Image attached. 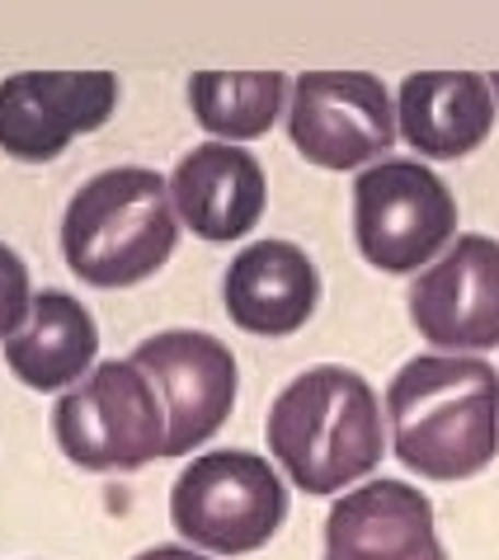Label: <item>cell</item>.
<instances>
[{
	"mask_svg": "<svg viewBox=\"0 0 499 560\" xmlns=\"http://www.w3.org/2000/svg\"><path fill=\"white\" fill-rule=\"evenodd\" d=\"M392 453L425 480H466L499 453V372L472 353L410 358L386 386Z\"/></svg>",
	"mask_w": 499,
	"mask_h": 560,
	"instance_id": "1",
	"label": "cell"
},
{
	"mask_svg": "<svg viewBox=\"0 0 499 560\" xmlns=\"http://www.w3.org/2000/svg\"><path fill=\"white\" fill-rule=\"evenodd\" d=\"M274 462L306 494H335L378 471L386 429L378 392L353 368L321 363L274 396L264 424Z\"/></svg>",
	"mask_w": 499,
	"mask_h": 560,
	"instance_id": "2",
	"label": "cell"
},
{
	"mask_svg": "<svg viewBox=\"0 0 499 560\" xmlns=\"http://www.w3.org/2000/svg\"><path fill=\"white\" fill-rule=\"evenodd\" d=\"M179 245L170 184L142 165L100 170L61 212V259L90 288H132L161 273Z\"/></svg>",
	"mask_w": 499,
	"mask_h": 560,
	"instance_id": "3",
	"label": "cell"
},
{
	"mask_svg": "<svg viewBox=\"0 0 499 560\" xmlns=\"http://www.w3.org/2000/svg\"><path fill=\"white\" fill-rule=\"evenodd\" d=\"M170 523L208 556L259 551L288 523V486L259 453H198L170 490Z\"/></svg>",
	"mask_w": 499,
	"mask_h": 560,
	"instance_id": "4",
	"label": "cell"
},
{
	"mask_svg": "<svg viewBox=\"0 0 499 560\" xmlns=\"http://www.w3.org/2000/svg\"><path fill=\"white\" fill-rule=\"evenodd\" d=\"M53 439L85 471H142L165 457V406L132 358H104L57 396Z\"/></svg>",
	"mask_w": 499,
	"mask_h": 560,
	"instance_id": "5",
	"label": "cell"
},
{
	"mask_svg": "<svg viewBox=\"0 0 499 560\" xmlns=\"http://www.w3.org/2000/svg\"><path fill=\"white\" fill-rule=\"evenodd\" d=\"M457 236V198L425 161L368 165L353 179V241L372 269L415 273Z\"/></svg>",
	"mask_w": 499,
	"mask_h": 560,
	"instance_id": "6",
	"label": "cell"
},
{
	"mask_svg": "<svg viewBox=\"0 0 499 560\" xmlns=\"http://www.w3.org/2000/svg\"><path fill=\"white\" fill-rule=\"evenodd\" d=\"M288 137L311 165L358 170L396 142V100L368 71H306L288 95Z\"/></svg>",
	"mask_w": 499,
	"mask_h": 560,
	"instance_id": "7",
	"label": "cell"
},
{
	"mask_svg": "<svg viewBox=\"0 0 499 560\" xmlns=\"http://www.w3.org/2000/svg\"><path fill=\"white\" fill-rule=\"evenodd\" d=\"M165 406V457L202 447L236 406V353L202 330H161L132 349Z\"/></svg>",
	"mask_w": 499,
	"mask_h": 560,
	"instance_id": "8",
	"label": "cell"
},
{
	"mask_svg": "<svg viewBox=\"0 0 499 560\" xmlns=\"http://www.w3.org/2000/svg\"><path fill=\"white\" fill-rule=\"evenodd\" d=\"M118 108L108 71H20L0 81V151L24 165L57 161L81 132H95Z\"/></svg>",
	"mask_w": 499,
	"mask_h": 560,
	"instance_id": "9",
	"label": "cell"
},
{
	"mask_svg": "<svg viewBox=\"0 0 499 560\" xmlns=\"http://www.w3.org/2000/svg\"><path fill=\"white\" fill-rule=\"evenodd\" d=\"M410 320L443 353L499 349V241H448L410 283Z\"/></svg>",
	"mask_w": 499,
	"mask_h": 560,
	"instance_id": "10",
	"label": "cell"
},
{
	"mask_svg": "<svg viewBox=\"0 0 499 560\" xmlns=\"http://www.w3.org/2000/svg\"><path fill=\"white\" fill-rule=\"evenodd\" d=\"M325 560H448V551L425 490L368 480L335 500L325 518Z\"/></svg>",
	"mask_w": 499,
	"mask_h": 560,
	"instance_id": "11",
	"label": "cell"
},
{
	"mask_svg": "<svg viewBox=\"0 0 499 560\" xmlns=\"http://www.w3.org/2000/svg\"><path fill=\"white\" fill-rule=\"evenodd\" d=\"M170 184V203H175L179 226L194 236L222 245L241 241L250 226H259L264 208H269V179L264 165L241 142H202L189 155H179Z\"/></svg>",
	"mask_w": 499,
	"mask_h": 560,
	"instance_id": "12",
	"label": "cell"
},
{
	"mask_svg": "<svg viewBox=\"0 0 499 560\" xmlns=\"http://www.w3.org/2000/svg\"><path fill=\"white\" fill-rule=\"evenodd\" d=\"M222 302L236 330L259 339H288L316 316L321 273L292 241H255L227 264Z\"/></svg>",
	"mask_w": 499,
	"mask_h": 560,
	"instance_id": "13",
	"label": "cell"
},
{
	"mask_svg": "<svg viewBox=\"0 0 499 560\" xmlns=\"http://www.w3.org/2000/svg\"><path fill=\"white\" fill-rule=\"evenodd\" d=\"M495 128V95L472 71H415L396 95V132L429 161L472 155Z\"/></svg>",
	"mask_w": 499,
	"mask_h": 560,
	"instance_id": "14",
	"label": "cell"
},
{
	"mask_svg": "<svg viewBox=\"0 0 499 560\" xmlns=\"http://www.w3.org/2000/svg\"><path fill=\"white\" fill-rule=\"evenodd\" d=\"M100 358V325L61 288L34 292L28 320L5 339V368L28 392H67L95 368Z\"/></svg>",
	"mask_w": 499,
	"mask_h": 560,
	"instance_id": "15",
	"label": "cell"
},
{
	"mask_svg": "<svg viewBox=\"0 0 499 560\" xmlns=\"http://www.w3.org/2000/svg\"><path fill=\"white\" fill-rule=\"evenodd\" d=\"M288 75L278 71H198L189 75V108L217 142H255L288 114Z\"/></svg>",
	"mask_w": 499,
	"mask_h": 560,
	"instance_id": "16",
	"label": "cell"
},
{
	"mask_svg": "<svg viewBox=\"0 0 499 560\" xmlns=\"http://www.w3.org/2000/svg\"><path fill=\"white\" fill-rule=\"evenodd\" d=\"M28 306H34V288H28L24 259L0 245V345L28 320Z\"/></svg>",
	"mask_w": 499,
	"mask_h": 560,
	"instance_id": "17",
	"label": "cell"
},
{
	"mask_svg": "<svg viewBox=\"0 0 499 560\" xmlns=\"http://www.w3.org/2000/svg\"><path fill=\"white\" fill-rule=\"evenodd\" d=\"M137 560H208L198 547H151V551H142Z\"/></svg>",
	"mask_w": 499,
	"mask_h": 560,
	"instance_id": "18",
	"label": "cell"
},
{
	"mask_svg": "<svg viewBox=\"0 0 499 560\" xmlns=\"http://www.w3.org/2000/svg\"><path fill=\"white\" fill-rule=\"evenodd\" d=\"M486 81H490V95L499 100V71H495V75H486Z\"/></svg>",
	"mask_w": 499,
	"mask_h": 560,
	"instance_id": "19",
	"label": "cell"
}]
</instances>
